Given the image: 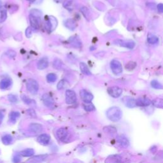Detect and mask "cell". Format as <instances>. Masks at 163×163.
I'll list each match as a JSON object with an SVG mask.
<instances>
[{
    "mask_svg": "<svg viewBox=\"0 0 163 163\" xmlns=\"http://www.w3.org/2000/svg\"><path fill=\"white\" fill-rule=\"evenodd\" d=\"M106 116L112 122H117L122 118V112L118 107H111L107 110Z\"/></svg>",
    "mask_w": 163,
    "mask_h": 163,
    "instance_id": "1",
    "label": "cell"
},
{
    "mask_svg": "<svg viewBox=\"0 0 163 163\" xmlns=\"http://www.w3.org/2000/svg\"><path fill=\"white\" fill-rule=\"evenodd\" d=\"M26 87L27 90L30 93L33 95H35L37 94L38 89H39V85H38L37 81H36L35 80L30 79L27 80L26 83Z\"/></svg>",
    "mask_w": 163,
    "mask_h": 163,
    "instance_id": "2",
    "label": "cell"
},
{
    "mask_svg": "<svg viewBox=\"0 0 163 163\" xmlns=\"http://www.w3.org/2000/svg\"><path fill=\"white\" fill-rule=\"evenodd\" d=\"M110 68L112 72L115 75H120L122 72V66L121 63L117 60H113L110 63Z\"/></svg>",
    "mask_w": 163,
    "mask_h": 163,
    "instance_id": "3",
    "label": "cell"
},
{
    "mask_svg": "<svg viewBox=\"0 0 163 163\" xmlns=\"http://www.w3.org/2000/svg\"><path fill=\"white\" fill-rule=\"evenodd\" d=\"M77 101L76 93L73 90H67L66 91V103L71 104Z\"/></svg>",
    "mask_w": 163,
    "mask_h": 163,
    "instance_id": "4",
    "label": "cell"
},
{
    "mask_svg": "<svg viewBox=\"0 0 163 163\" xmlns=\"http://www.w3.org/2000/svg\"><path fill=\"white\" fill-rule=\"evenodd\" d=\"M108 92L110 96H111L112 97L117 98L120 97L121 94H122V89L119 87L114 86L109 87L108 89Z\"/></svg>",
    "mask_w": 163,
    "mask_h": 163,
    "instance_id": "5",
    "label": "cell"
},
{
    "mask_svg": "<svg viewBox=\"0 0 163 163\" xmlns=\"http://www.w3.org/2000/svg\"><path fill=\"white\" fill-rule=\"evenodd\" d=\"M80 95H81V98L83 101L85 102V103H90L93 99L92 94L85 89H82L80 91Z\"/></svg>",
    "mask_w": 163,
    "mask_h": 163,
    "instance_id": "6",
    "label": "cell"
},
{
    "mask_svg": "<svg viewBox=\"0 0 163 163\" xmlns=\"http://www.w3.org/2000/svg\"><path fill=\"white\" fill-rule=\"evenodd\" d=\"M57 26V21L53 17L48 18L45 21V29L49 32L52 31Z\"/></svg>",
    "mask_w": 163,
    "mask_h": 163,
    "instance_id": "7",
    "label": "cell"
},
{
    "mask_svg": "<svg viewBox=\"0 0 163 163\" xmlns=\"http://www.w3.org/2000/svg\"><path fill=\"white\" fill-rule=\"evenodd\" d=\"M115 44L118 45H120L121 47H124L128 48L129 49H132L134 47L135 43L134 41H124V40H118L115 41Z\"/></svg>",
    "mask_w": 163,
    "mask_h": 163,
    "instance_id": "8",
    "label": "cell"
},
{
    "mask_svg": "<svg viewBox=\"0 0 163 163\" xmlns=\"http://www.w3.org/2000/svg\"><path fill=\"white\" fill-rule=\"evenodd\" d=\"M29 22L31 26L35 29H38L40 26V21L38 17L35 16L34 15L30 14L29 15Z\"/></svg>",
    "mask_w": 163,
    "mask_h": 163,
    "instance_id": "9",
    "label": "cell"
},
{
    "mask_svg": "<svg viewBox=\"0 0 163 163\" xmlns=\"http://www.w3.org/2000/svg\"><path fill=\"white\" fill-rule=\"evenodd\" d=\"M122 102L127 107L134 108L136 106V99L130 96H125L122 99Z\"/></svg>",
    "mask_w": 163,
    "mask_h": 163,
    "instance_id": "10",
    "label": "cell"
},
{
    "mask_svg": "<svg viewBox=\"0 0 163 163\" xmlns=\"http://www.w3.org/2000/svg\"><path fill=\"white\" fill-rule=\"evenodd\" d=\"M42 100L44 104H45L46 106L51 108L54 106V99L51 96L48 94H43L42 97Z\"/></svg>",
    "mask_w": 163,
    "mask_h": 163,
    "instance_id": "11",
    "label": "cell"
},
{
    "mask_svg": "<svg viewBox=\"0 0 163 163\" xmlns=\"http://www.w3.org/2000/svg\"><path fill=\"white\" fill-rule=\"evenodd\" d=\"M29 131L33 132V133L37 134L43 131V126L39 124L33 123L29 125Z\"/></svg>",
    "mask_w": 163,
    "mask_h": 163,
    "instance_id": "12",
    "label": "cell"
},
{
    "mask_svg": "<svg viewBox=\"0 0 163 163\" xmlns=\"http://www.w3.org/2000/svg\"><path fill=\"white\" fill-rule=\"evenodd\" d=\"M51 140V137L47 134H42L40 135L37 138V142L43 145H47L49 144Z\"/></svg>",
    "mask_w": 163,
    "mask_h": 163,
    "instance_id": "13",
    "label": "cell"
},
{
    "mask_svg": "<svg viewBox=\"0 0 163 163\" xmlns=\"http://www.w3.org/2000/svg\"><path fill=\"white\" fill-rule=\"evenodd\" d=\"M56 134L58 138L61 141H64L68 136V132L65 128H59L56 132Z\"/></svg>",
    "mask_w": 163,
    "mask_h": 163,
    "instance_id": "14",
    "label": "cell"
},
{
    "mask_svg": "<svg viewBox=\"0 0 163 163\" xmlns=\"http://www.w3.org/2000/svg\"><path fill=\"white\" fill-rule=\"evenodd\" d=\"M151 104V101L147 98H140L136 100V105L138 106H147Z\"/></svg>",
    "mask_w": 163,
    "mask_h": 163,
    "instance_id": "15",
    "label": "cell"
},
{
    "mask_svg": "<svg viewBox=\"0 0 163 163\" xmlns=\"http://www.w3.org/2000/svg\"><path fill=\"white\" fill-rule=\"evenodd\" d=\"M12 84V81L10 79H3L0 81V89L3 90L7 89Z\"/></svg>",
    "mask_w": 163,
    "mask_h": 163,
    "instance_id": "16",
    "label": "cell"
},
{
    "mask_svg": "<svg viewBox=\"0 0 163 163\" xmlns=\"http://www.w3.org/2000/svg\"><path fill=\"white\" fill-rule=\"evenodd\" d=\"M47 158V155H39L32 157L28 161L29 163H40Z\"/></svg>",
    "mask_w": 163,
    "mask_h": 163,
    "instance_id": "17",
    "label": "cell"
},
{
    "mask_svg": "<svg viewBox=\"0 0 163 163\" xmlns=\"http://www.w3.org/2000/svg\"><path fill=\"white\" fill-rule=\"evenodd\" d=\"M49 66V60L47 57H43L38 62L37 67L39 70H44Z\"/></svg>",
    "mask_w": 163,
    "mask_h": 163,
    "instance_id": "18",
    "label": "cell"
},
{
    "mask_svg": "<svg viewBox=\"0 0 163 163\" xmlns=\"http://www.w3.org/2000/svg\"><path fill=\"white\" fill-rule=\"evenodd\" d=\"M65 26L67 27L68 29L71 30V31H73V30L76 29L77 23H76V22L73 20V19H67V20H66L65 21Z\"/></svg>",
    "mask_w": 163,
    "mask_h": 163,
    "instance_id": "19",
    "label": "cell"
},
{
    "mask_svg": "<svg viewBox=\"0 0 163 163\" xmlns=\"http://www.w3.org/2000/svg\"><path fill=\"white\" fill-rule=\"evenodd\" d=\"M118 143L124 147H128L129 145V142L128 139L124 136H120V137H118Z\"/></svg>",
    "mask_w": 163,
    "mask_h": 163,
    "instance_id": "20",
    "label": "cell"
},
{
    "mask_svg": "<svg viewBox=\"0 0 163 163\" xmlns=\"http://www.w3.org/2000/svg\"><path fill=\"white\" fill-rule=\"evenodd\" d=\"M35 151L33 148H26L21 151L19 154L23 157H31L34 155Z\"/></svg>",
    "mask_w": 163,
    "mask_h": 163,
    "instance_id": "21",
    "label": "cell"
},
{
    "mask_svg": "<svg viewBox=\"0 0 163 163\" xmlns=\"http://www.w3.org/2000/svg\"><path fill=\"white\" fill-rule=\"evenodd\" d=\"M80 68H81V71L84 75H91L89 69L85 63H80Z\"/></svg>",
    "mask_w": 163,
    "mask_h": 163,
    "instance_id": "22",
    "label": "cell"
},
{
    "mask_svg": "<svg viewBox=\"0 0 163 163\" xmlns=\"http://www.w3.org/2000/svg\"><path fill=\"white\" fill-rule=\"evenodd\" d=\"M2 142L5 145H10L12 143L13 138L10 134H5V136L2 137Z\"/></svg>",
    "mask_w": 163,
    "mask_h": 163,
    "instance_id": "23",
    "label": "cell"
},
{
    "mask_svg": "<svg viewBox=\"0 0 163 163\" xmlns=\"http://www.w3.org/2000/svg\"><path fill=\"white\" fill-rule=\"evenodd\" d=\"M20 113L18 112H12L10 114L9 117H10V121L12 123H15L17 118L20 117Z\"/></svg>",
    "mask_w": 163,
    "mask_h": 163,
    "instance_id": "24",
    "label": "cell"
},
{
    "mask_svg": "<svg viewBox=\"0 0 163 163\" xmlns=\"http://www.w3.org/2000/svg\"><path fill=\"white\" fill-rule=\"evenodd\" d=\"M69 86V83L67 81H66V80L63 79L61 80L59 83H58L57 84V89L59 90L61 89H65V88L68 87Z\"/></svg>",
    "mask_w": 163,
    "mask_h": 163,
    "instance_id": "25",
    "label": "cell"
},
{
    "mask_svg": "<svg viewBox=\"0 0 163 163\" xmlns=\"http://www.w3.org/2000/svg\"><path fill=\"white\" fill-rule=\"evenodd\" d=\"M147 41L150 44H156L158 42L159 39L156 36L153 35H148L147 38Z\"/></svg>",
    "mask_w": 163,
    "mask_h": 163,
    "instance_id": "26",
    "label": "cell"
},
{
    "mask_svg": "<svg viewBox=\"0 0 163 163\" xmlns=\"http://www.w3.org/2000/svg\"><path fill=\"white\" fill-rule=\"evenodd\" d=\"M64 7L69 10H72L75 7V2L73 0L66 1L64 3Z\"/></svg>",
    "mask_w": 163,
    "mask_h": 163,
    "instance_id": "27",
    "label": "cell"
},
{
    "mask_svg": "<svg viewBox=\"0 0 163 163\" xmlns=\"http://www.w3.org/2000/svg\"><path fill=\"white\" fill-rule=\"evenodd\" d=\"M152 104L154 106H155L157 108H162L163 107V101L162 99H155L152 101Z\"/></svg>",
    "mask_w": 163,
    "mask_h": 163,
    "instance_id": "28",
    "label": "cell"
},
{
    "mask_svg": "<svg viewBox=\"0 0 163 163\" xmlns=\"http://www.w3.org/2000/svg\"><path fill=\"white\" fill-rule=\"evenodd\" d=\"M70 43L75 47H80L81 46V43L77 38H70Z\"/></svg>",
    "mask_w": 163,
    "mask_h": 163,
    "instance_id": "29",
    "label": "cell"
},
{
    "mask_svg": "<svg viewBox=\"0 0 163 163\" xmlns=\"http://www.w3.org/2000/svg\"><path fill=\"white\" fill-rule=\"evenodd\" d=\"M151 86L154 89H162V85L161 83L159 82L156 80H154L151 82Z\"/></svg>",
    "mask_w": 163,
    "mask_h": 163,
    "instance_id": "30",
    "label": "cell"
},
{
    "mask_svg": "<svg viewBox=\"0 0 163 163\" xmlns=\"http://www.w3.org/2000/svg\"><path fill=\"white\" fill-rule=\"evenodd\" d=\"M57 80V76L54 73H49L47 76V81L49 83H53Z\"/></svg>",
    "mask_w": 163,
    "mask_h": 163,
    "instance_id": "31",
    "label": "cell"
},
{
    "mask_svg": "<svg viewBox=\"0 0 163 163\" xmlns=\"http://www.w3.org/2000/svg\"><path fill=\"white\" fill-rule=\"evenodd\" d=\"M7 18V12L5 10H0V23H3Z\"/></svg>",
    "mask_w": 163,
    "mask_h": 163,
    "instance_id": "32",
    "label": "cell"
},
{
    "mask_svg": "<svg viewBox=\"0 0 163 163\" xmlns=\"http://www.w3.org/2000/svg\"><path fill=\"white\" fill-rule=\"evenodd\" d=\"M84 109L87 112H92L95 110L94 106L91 103H85L84 104Z\"/></svg>",
    "mask_w": 163,
    "mask_h": 163,
    "instance_id": "33",
    "label": "cell"
},
{
    "mask_svg": "<svg viewBox=\"0 0 163 163\" xmlns=\"http://www.w3.org/2000/svg\"><path fill=\"white\" fill-rule=\"evenodd\" d=\"M81 12L82 13V14L84 15V16L85 17L86 19H89L90 17V12L89 10H88V8L87 7H82L81 9Z\"/></svg>",
    "mask_w": 163,
    "mask_h": 163,
    "instance_id": "34",
    "label": "cell"
},
{
    "mask_svg": "<svg viewBox=\"0 0 163 163\" xmlns=\"http://www.w3.org/2000/svg\"><path fill=\"white\" fill-rule=\"evenodd\" d=\"M62 65H63V63L60 59H56L54 60L53 66L55 68L57 69V70H60V69L62 68Z\"/></svg>",
    "mask_w": 163,
    "mask_h": 163,
    "instance_id": "35",
    "label": "cell"
},
{
    "mask_svg": "<svg viewBox=\"0 0 163 163\" xmlns=\"http://www.w3.org/2000/svg\"><path fill=\"white\" fill-rule=\"evenodd\" d=\"M21 98L22 99H23V101L24 102V103L27 104H31L32 103H33L35 102L34 101L32 100L31 99L29 98L27 96H25V95H22Z\"/></svg>",
    "mask_w": 163,
    "mask_h": 163,
    "instance_id": "36",
    "label": "cell"
},
{
    "mask_svg": "<svg viewBox=\"0 0 163 163\" xmlns=\"http://www.w3.org/2000/svg\"><path fill=\"white\" fill-rule=\"evenodd\" d=\"M8 99L11 103H17L18 101V98L17 97V96L13 94H9L8 96Z\"/></svg>",
    "mask_w": 163,
    "mask_h": 163,
    "instance_id": "37",
    "label": "cell"
},
{
    "mask_svg": "<svg viewBox=\"0 0 163 163\" xmlns=\"http://www.w3.org/2000/svg\"><path fill=\"white\" fill-rule=\"evenodd\" d=\"M7 55L11 58H13L16 56V52L15 51H12V50H9L7 52Z\"/></svg>",
    "mask_w": 163,
    "mask_h": 163,
    "instance_id": "38",
    "label": "cell"
},
{
    "mask_svg": "<svg viewBox=\"0 0 163 163\" xmlns=\"http://www.w3.org/2000/svg\"><path fill=\"white\" fill-rule=\"evenodd\" d=\"M21 161V156L19 155V154H17V155L14 156V157H13V162L14 163H19Z\"/></svg>",
    "mask_w": 163,
    "mask_h": 163,
    "instance_id": "39",
    "label": "cell"
},
{
    "mask_svg": "<svg viewBox=\"0 0 163 163\" xmlns=\"http://www.w3.org/2000/svg\"><path fill=\"white\" fill-rule=\"evenodd\" d=\"M26 36L27 38H31L32 36V29L31 27H27V29L26 30Z\"/></svg>",
    "mask_w": 163,
    "mask_h": 163,
    "instance_id": "40",
    "label": "cell"
},
{
    "mask_svg": "<svg viewBox=\"0 0 163 163\" xmlns=\"http://www.w3.org/2000/svg\"><path fill=\"white\" fill-rule=\"evenodd\" d=\"M136 66V63L134 62H129L128 65H126L127 69H134Z\"/></svg>",
    "mask_w": 163,
    "mask_h": 163,
    "instance_id": "41",
    "label": "cell"
},
{
    "mask_svg": "<svg viewBox=\"0 0 163 163\" xmlns=\"http://www.w3.org/2000/svg\"><path fill=\"white\" fill-rule=\"evenodd\" d=\"M157 10L159 13L163 12V5L162 3H160L157 5Z\"/></svg>",
    "mask_w": 163,
    "mask_h": 163,
    "instance_id": "42",
    "label": "cell"
},
{
    "mask_svg": "<svg viewBox=\"0 0 163 163\" xmlns=\"http://www.w3.org/2000/svg\"><path fill=\"white\" fill-rule=\"evenodd\" d=\"M27 112H29L28 113L29 114V115L31 116V117H36L35 112L33 109H29Z\"/></svg>",
    "mask_w": 163,
    "mask_h": 163,
    "instance_id": "43",
    "label": "cell"
},
{
    "mask_svg": "<svg viewBox=\"0 0 163 163\" xmlns=\"http://www.w3.org/2000/svg\"><path fill=\"white\" fill-rule=\"evenodd\" d=\"M3 117H4V115L3 114L2 112H0V122L3 120Z\"/></svg>",
    "mask_w": 163,
    "mask_h": 163,
    "instance_id": "44",
    "label": "cell"
},
{
    "mask_svg": "<svg viewBox=\"0 0 163 163\" xmlns=\"http://www.w3.org/2000/svg\"><path fill=\"white\" fill-rule=\"evenodd\" d=\"M65 0H55V1H56L57 3H61V2H63V1H65Z\"/></svg>",
    "mask_w": 163,
    "mask_h": 163,
    "instance_id": "45",
    "label": "cell"
},
{
    "mask_svg": "<svg viewBox=\"0 0 163 163\" xmlns=\"http://www.w3.org/2000/svg\"><path fill=\"white\" fill-rule=\"evenodd\" d=\"M28 1H29V2H31V3H33V2H35L36 0H28Z\"/></svg>",
    "mask_w": 163,
    "mask_h": 163,
    "instance_id": "46",
    "label": "cell"
},
{
    "mask_svg": "<svg viewBox=\"0 0 163 163\" xmlns=\"http://www.w3.org/2000/svg\"><path fill=\"white\" fill-rule=\"evenodd\" d=\"M1 6H2V3H1V0H0V8L1 7Z\"/></svg>",
    "mask_w": 163,
    "mask_h": 163,
    "instance_id": "47",
    "label": "cell"
},
{
    "mask_svg": "<svg viewBox=\"0 0 163 163\" xmlns=\"http://www.w3.org/2000/svg\"><path fill=\"white\" fill-rule=\"evenodd\" d=\"M0 123H1V122H0Z\"/></svg>",
    "mask_w": 163,
    "mask_h": 163,
    "instance_id": "48",
    "label": "cell"
}]
</instances>
